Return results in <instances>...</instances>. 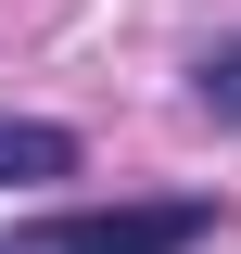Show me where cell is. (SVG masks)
Instances as JSON below:
<instances>
[{"instance_id": "obj_1", "label": "cell", "mask_w": 241, "mask_h": 254, "mask_svg": "<svg viewBox=\"0 0 241 254\" xmlns=\"http://www.w3.org/2000/svg\"><path fill=\"white\" fill-rule=\"evenodd\" d=\"M216 229L203 190H178V203H63V216H38L26 242L38 254H190Z\"/></svg>"}, {"instance_id": "obj_2", "label": "cell", "mask_w": 241, "mask_h": 254, "mask_svg": "<svg viewBox=\"0 0 241 254\" xmlns=\"http://www.w3.org/2000/svg\"><path fill=\"white\" fill-rule=\"evenodd\" d=\"M26 178H76V140L38 115H0V190H26Z\"/></svg>"}, {"instance_id": "obj_3", "label": "cell", "mask_w": 241, "mask_h": 254, "mask_svg": "<svg viewBox=\"0 0 241 254\" xmlns=\"http://www.w3.org/2000/svg\"><path fill=\"white\" fill-rule=\"evenodd\" d=\"M190 102H203L216 127H241V51H203V64H190Z\"/></svg>"}, {"instance_id": "obj_4", "label": "cell", "mask_w": 241, "mask_h": 254, "mask_svg": "<svg viewBox=\"0 0 241 254\" xmlns=\"http://www.w3.org/2000/svg\"><path fill=\"white\" fill-rule=\"evenodd\" d=\"M0 254H38V242H26V229H13V242H0Z\"/></svg>"}]
</instances>
